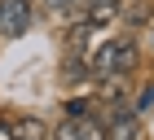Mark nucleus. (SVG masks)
I'll use <instances>...</instances> for the list:
<instances>
[{
  "label": "nucleus",
  "mask_w": 154,
  "mask_h": 140,
  "mask_svg": "<svg viewBox=\"0 0 154 140\" xmlns=\"http://www.w3.org/2000/svg\"><path fill=\"white\" fill-rule=\"evenodd\" d=\"M0 140H13V127H9V118H0Z\"/></svg>",
  "instance_id": "obj_9"
},
{
  "label": "nucleus",
  "mask_w": 154,
  "mask_h": 140,
  "mask_svg": "<svg viewBox=\"0 0 154 140\" xmlns=\"http://www.w3.org/2000/svg\"><path fill=\"white\" fill-rule=\"evenodd\" d=\"M62 74H66L71 83H79L84 74H88V70H84V61H66V70H62Z\"/></svg>",
  "instance_id": "obj_7"
},
{
  "label": "nucleus",
  "mask_w": 154,
  "mask_h": 140,
  "mask_svg": "<svg viewBox=\"0 0 154 140\" xmlns=\"http://www.w3.org/2000/svg\"><path fill=\"white\" fill-rule=\"evenodd\" d=\"M137 136H141V118L132 114V109L115 114L106 127H101V140H137Z\"/></svg>",
  "instance_id": "obj_3"
},
{
  "label": "nucleus",
  "mask_w": 154,
  "mask_h": 140,
  "mask_svg": "<svg viewBox=\"0 0 154 140\" xmlns=\"http://www.w3.org/2000/svg\"><path fill=\"white\" fill-rule=\"evenodd\" d=\"M88 105H93V101H84V96L66 101V118H84V114H88Z\"/></svg>",
  "instance_id": "obj_6"
},
{
  "label": "nucleus",
  "mask_w": 154,
  "mask_h": 140,
  "mask_svg": "<svg viewBox=\"0 0 154 140\" xmlns=\"http://www.w3.org/2000/svg\"><path fill=\"white\" fill-rule=\"evenodd\" d=\"M137 109H154V88H145V92H141V105H137Z\"/></svg>",
  "instance_id": "obj_8"
},
{
  "label": "nucleus",
  "mask_w": 154,
  "mask_h": 140,
  "mask_svg": "<svg viewBox=\"0 0 154 140\" xmlns=\"http://www.w3.org/2000/svg\"><path fill=\"white\" fill-rule=\"evenodd\" d=\"M93 79H115V74H132L137 66V39H106V44L93 53Z\"/></svg>",
  "instance_id": "obj_1"
},
{
  "label": "nucleus",
  "mask_w": 154,
  "mask_h": 140,
  "mask_svg": "<svg viewBox=\"0 0 154 140\" xmlns=\"http://www.w3.org/2000/svg\"><path fill=\"white\" fill-rule=\"evenodd\" d=\"M9 127H13V140H48L53 136L44 118H13Z\"/></svg>",
  "instance_id": "obj_4"
},
{
  "label": "nucleus",
  "mask_w": 154,
  "mask_h": 140,
  "mask_svg": "<svg viewBox=\"0 0 154 140\" xmlns=\"http://www.w3.org/2000/svg\"><path fill=\"white\" fill-rule=\"evenodd\" d=\"M88 26H106L110 18H119V0H84Z\"/></svg>",
  "instance_id": "obj_5"
},
{
  "label": "nucleus",
  "mask_w": 154,
  "mask_h": 140,
  "mask_svg": "<svg viewBox=\"0 0 154 140\" xmlns=\"http://www.w3.org/2000/svg\"><path fill=\"white\" fill-rule=\"evenodd\" d=\"M31 31V0H0V39H18Z\"/></svg>",
  "instance_id": "obj_2"
}]
</instances>
